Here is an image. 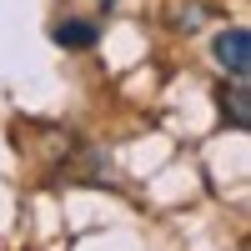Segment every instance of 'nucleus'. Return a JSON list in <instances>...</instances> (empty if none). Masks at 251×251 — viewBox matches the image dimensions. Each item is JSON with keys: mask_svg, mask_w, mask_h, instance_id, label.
Wrapping results in <instances>:
<instances>
[{"mask_svg": "<svg viewBox=\"0 0 251 251\" xmlns=\"http://www.w3.org/2000/svg\"><path fill=\"white\" fill-rule=\"evenodd\" d=\"M211 60L221 66V75H231V80H251V35H246V25L221 30V35H216V46H211Z\"/></svg>", "mask_w": 251, "mask_h": 251, "instance_id": "1", "label": "nucleus"}, {"mask_svg": "<svg viewBox=\"0 0 251 251\" xmlns=\"http://www.w3.org/2000/svg\"><path fill=\"white\" fill-rule=\"evenodd\" d=\"M100 40V20L96 15H66L55 25V46H66V50H91Z\"/></svg>", "mask_w": 251, "mask_h": 251, "instance_id": "2", "label": "nucleus"}, {"mask_svg": "<svg viewBox=\"0 0 251 251\" xmlns=\"http://www.w3.org/2000/svg\"><path fill=\"white\" fill-rule=\"evenodd\" d=\"M216 100H221V111L236 131H251V80H226Z\"/></svg>", "mask_w": 251, "mask_h": 251, "instance_id": "3", "label": "nucleus"}, {"mask_svg": "<svg viewBox=\"0 0 251 251\" xmlns=\"http://www.w3.org/2000/svg\"><path fill=\"white\" fill-rule=\"evenodd\" d=\"M201 20H206L201 10H181V15H176V25H181V30H196V25H201Z\"/></svg>", "mask_w": 251, "mask_h": 251, "instance_id": "4", "label": "nucleus"}, {"mask_svg": "<svg viewBox=\"0 0 251 251\" xmlns=\"http://www.w3.org/2000/svg\"><path fill=\"white\" fill-rule=\"evenodd\" d=\"M100 5H106V10H111V0H100Z\"/></svg>", "mask_w": 251, "mask_h": 251, "instance_id": "5", "label": "nucleus"}]
</instances>
